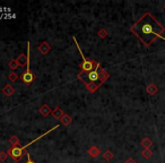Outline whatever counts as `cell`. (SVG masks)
<instances>
[{
  "label": "cell",
  "instance_id": "cell-23",
  "mask_svg": "<svg viewBox=\"0 0 165 163\" xmlns=\"http://www.w3.org/2000/svg\"><path fill=\"white\" fill-rule=\"evenodd\" d=\"M26 156H27V161L25 163H36V162H34V161L32 160V157H31V155H30V153H28V152H27Z\"/></svg>",
  "mask_w": 165,
  "mask_h": 163
},
{
  "label": "cell",
  "instance_id": "cell-4",
  "mask_svg": "<svg viewBox=\"0 0 165 163\" xmlns=\"http://www.w3.org/2000/svg\"><path fill=\"white\" fill-rule=\"evenodd\" d=\"M27 54H28V60H27L26 70L21 75V79L24 84L30 85V84H32L36 79V76L31 71V68H30V42L27 43Z\"/></svg>",
  "mask_w": 165,
  "mask_h": 163
},
{
  "label": "cell",
  "instance_id": "cell-20",
  "mask_svg": "<svg viewBox=\"0 0 165 163\" xmlns=\"http://www.w3.org/2000/svg\"><path fill=\"white\" fill-rule=\"evenodd\" d=\"M8 78H9V80H10V82H16V80L18 79V76H17V74H16V73H10V74H9V76H8Z\"/></svg>",
  "mask_w": 165,
  "mask_h": 163
},
{
  "label": "cell",
  "instance_id": "cell-3",
  "mask_svg": "<svg viewBox=\"0 0 165 163\" xmlns=\"http://www.w3.org/2000/svg\"><path fill=\"white\" fill-rule=\"evenodd\" d=\"M74 39V41H75V43H76V45H77V48H78V50H79V53L82 54V62L80 64V69H82V73H89V71H92V70H94L95 68H96V66H98V61H94V60H89V59H87L84 54H82V49H80V47H79V44H78V42H77V40H76V38H72Z\"/></svg>",
  "mask_w": 165,
  "mask_h": 163
},
{
  "label": "cell",
  "instance_id": "cell-10",
  "mask_svg": "<svg viewBox=\"0 0 165 163\" xmlns=\"http://www.w3.org/2000/svg\"><path fill=\"white\" fill-rule=\"evenodd\" d=\"M87 153H88L91 157H93V159H96V157H98V155L101 154V151L98 150V147H96V146H92V147L88 148Z\"/></svg>",
  "mask_w": 165,
  "mask_h": 163
},
{
  "label": "cell",
  "instance_id": "cell-19",
  "mask_svg": "<svg viewBox=\"0 0 165 163\" xmlns=\"http://www.w3.org/2000/svg\"><path fill=\"white\" fill-rule=\"evenodd\" d=\"M103 157H104V160H105V161L110 162V161L113 159V153L111 151H105L103 153Z\"/></svg>",
  "mask_w": 165,
  "mask_h": 163
},
{
  "label": "cell",
  "instance_id": "cell-25",
  "mask_svg": "<svg viewBox=\"0 0 165 163\" xmlns=\"http://www.w3.org/2000/svg\"><path fill=\"white\" fill-rule=\"evenodd\" d=\"M164 10H165V5H164Z\"/></svg>",
  "mask_w": 165,
  "mask_h": 163
},
{
  "label": "cell",
  "instance_id": "cell-7",
  "mask_svg": "<svg viewBox=\"0 0 165 163\" xmlns=\"http://www.w3.org/2000/svg\"><path fill=\"white\" fill-rule=\"evenodd\" d=\"M17 62L18 65H19V67H25V66L27 65V60H28V54H25V53H21L19 56H18L17 59Z\"/></svg>",
  "mask_w": 165,
  "mask_h": 163
},
{
  "label": "cell",
  "instance_id": "cell-1",
  "mask_svg": "<svg viewBox=\"0 0 165 163\" xmlns=\"http://www.w3.org/2000/svg\"><path fill=\"white\" fill-rule=\"evenodd\" d=\"M131 32L145 44V47H150L156 39H162L165 41V27L158 21L155 19L150 13H145L138 21L131 27Z\"/></svg>",
  "mask_w": 165,
  "mask_h": 163
},
{
  "label": "cell",
  "instance_id": "cell-15",
  "mask_svg": "<svg viewBox=\"0 0 165 163\" xmlns=\"http://www.w3.org/2000/svg\"><path fill=\"white\" fill-rule=\"evenodd\" d=\"M85 86H86V89H88L91 93L96 92V91L98 89V87H100L98 84H95V83H87V84H85Z\"/></svg>",
  "mask_w": 165,
  "mask_h": 163
},
{
  "label": "cell",
  "instance_id": "cell-5",
  "mask_svg": "<svg viewBox=\"0 0 165 163\" xmlns=\"http://www.w3.org/2000/svg\"><path fill=\"white\" fill-rule=\"evenodd\" d=\"M7 153H8V155L12 157V160L18 162V161H21V159L24 155L27 154V151L24 146H12V147L8 148Z\"/></svg>",
  "mask_w": 165,
  "mask_h": 163
},
{
  "label": "cell",
  "instance_id": "cell-21",
  "mask_svg": "<svg viewBox=\"0 0 165 163\" xmlns=\"http://www.w3.org/2000/svg\"><path fill=\"white\" fill-rule=\"evenodd\" d=\"M98 36H100L101 39H105L106 36H108V31L106 30H100L98 31Z\"/></svg>",
  "mask_w": 165,
  "mask_h": 163
},
{
  "label": "cell",
  "instance_id": "cell-18",
  "mask_svg": "<svg viewBox=\"0 0 165 163\" xmlns=\"http://www.w3.org/2000/svg\"><path fill=\"white\" fill-rule=\"evenodd\" d=\"M142 155L144 159H146V160H148V159H150V157L153 156V152L150 151V150H145L144 148V151L142 152Z\"/></svg>",
  "mask_w": 165,
  "mask_h": 163
},
{
  "label": "cell",
  "instance_id": "cell-11",
  "mask_svg": "<svg viewBox=\"0 0 165 163\" xmlns=\"http://www.w3.org/2000/svg\"><path fill=\"white\" fill-rule=\"evenodd\" d=\"M38 112L41 113L43 117H48L51 112H52V111H51V108L49 107L48 104H43V105H42V107L38 109Z\"/></svg>",
  "mask_w": 165,
  "mask_h": 163
},
{
  "label": "cell",
  "instance_id": "cell-22",
  "mask_svg": "<svg viewBox=\"0 0 165 163\" xmlns=\"http://www.w3.org/2000/svg\"><path fill=\"white\" fill-rule=\"evenodd\" d=\"M7 157H8V153L7 152H0V161L1 162H5L7 160Z\"/></svg>",
  "mask_w": 165,
  "mask_h": 163
},
{
  "label": "cell",
  "instance_id": "cell-17",
  "mask_svg": "<svg viewBox=\"0 0 165 163\" xmlns=\"http://www.w3.org/2000/svg\"><path fill=\"white\" fill-rule=\"evenodd\" d=\"M8 66H9V68L12 69V70H16L17 68H19V65H18V62H17V60L16 59L10 60L9 64H8Z\"/></svg>",
  "mask_w": 165,
  "mask_h": 163
},
{
  "label": "cell",
  "instance_id": "cell-13",
  "mask_svg": "<svg viewBox=\"0 0 165 163\" xmlns=\"http://www.w3.org/2000/svg\"><path fill=\"white\" fill-rule=\"evenodd\" d=\"M71 122H72V118H71L69 115L65 113V115H63V117L61 118V124L63 125V126H69Z\"/></svg>",
  "mask_w": 165,
  "mask_h": 163
},
{
  "label": "cell",
  "instance_id": "cell-6",
  "mask_svg": "<svg viewBox=\"0 0 165 163\" xmlns=\"http://www.w3.org/2000/svg\"><path fill=\"white\" fill-rule=\"evenodd\" d=\"M51 50V45L48 43V42H42L41 44L38 45V51L41 52L42 54H48Z\"/></svg>",
  "mask_w": 165,
  "mask_h": 163
},
{
  "label": "cell",
  "instance_id": "cell-16",
  "mask_svg": "<svg viewBox=\"0 0 165 163\" xmlns=\"http://www.w3.org/2000/svg\"><path fill=\"white\" fill-rule=\"evenodd\" d=\"M9 143H10L12 146H19L21 145V140H19V138H18L17 136H15V135L9 138Z\"/></svg>",
  "mask_w": 165,
  "mask_h": 163
},
{
  "label": "cell",
  "instance_id": "cell-9",
  "mask_svg": "<svg viewBox=\"0 0 165 163\" xmlns=\"http://www.w3.org/2000/svg\"><path fill=\"white\" fill-rule=\"evenodd\" d=\"M1 92H2L3 95H6V96H12V95L14 94V92H15V89H14V87H12L10 84H7V85L1 89Z\"/></svg>",
  "mask_w": 165,
  "mask_h": 163
},
{
  "label": "cell",
  "instance_id": "cell-12",
  "mask_svg": "<svg viewBox=\"0 0 165 163\" xmlns=\"http://www.w3.org/2000/svg\"><path fill=\"white\" fill-rule=\"evenodd\" d=\"M146 91H147V93L149 95H155L158 92V89H157V86L155 85V84L150 83V84H148L147 87H146Z\"/></svg>",
  "mask_w": 165,
  "mask_h": 163
},
{
  "label": "cell",
  "instance_id": "cell-14",
  "mask_svg": "<svg viewBox=\"0 0 165 163\" xmlns=\"http://www.w3.org/2000/svg\"><path fill=\"white\" fill-rule=\"evenodd\" d=\"M142 145L145 150H150V147H152V145H153V142H152L150 138L146 137V138H144V140H142Z\"/></svg>",
  "mask_w": 165,
  "mask_h": 163
},
{
  "label": "cell",
  "instance_id": "cell-24",
  "mask_svg": "<svg viewBox=\"0 0 165 163\" xmlns=\"http://www.w3.org/2000/svg\"><path fill=\"white\" fill-rule=\"evenodd\" d=\"M124 163H137V162H136V161L133 160L132 157H129V159H128V160L126 161V162H124Z\"/></svg>",
  "mask_w": 165,
  "mask_h": 163
},
{
  "label": "cell",
  "instance_id": "cell-8",
  "mask_svg": "<svg viewBox=\"0 0 165 163\" xmlns=\"http://www.w3.org/2000/svg\"><path fill=\"white\" fill-rule=\"evenodd\" d=\"M63 115H65V112H63L61 108H59V107H57L56 109H53V111H52V117L54 119H57V120H61Z\"/></svg>",
  "mask_w": 165,
  "mask_h": 163
},
{
  "label": "cell",
  "instance_id": "cell-2",
  "mask_svg": "<svg viewBox=\"0 0 165 163\" xmlns=\"http://www.w3.org/2000/svg\"><path fill=\"white\" fill-rule=\"evenodd\" d=\"M78 78L84 84L95 83L98 84V86H101L109 78V74L101 67L100 62H98V66H96V68L94 70L89 71V73H82V71H80L79 74H78Z\"/></svg>",
  "mask_w": 165,
  "mask_h": 163
}]
</instances>
